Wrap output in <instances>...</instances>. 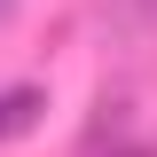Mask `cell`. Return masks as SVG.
<instances>
[{
    "instance_id": "cell-2",
    "label": "cell",
    "mask_w": 157,
    "mask_h": 157,
    "mask_svg": "<svg viewBox=\"0 0 157 157\" xmlns=\"http://www.w3.org/2000/svg\"><path fill=\"white\" fill-rule=\"evenodd\" d=\"M8 16H16V0H0V24H8Z\"/></svg>"
},
{
    "instance_id": "cell-1",
    "label": "cell",
    "mask_w": 157,
    "mask_h": 157,
    "mask_svg": "<svg viewBox=\"0 0 157 157\" xmlns=\"http://www.w3.org/2000/svg\"><path fill=\"white\" fill-rule=\"evenodd\" d=\"M47 118V86L39 78H16V86H0V141H24Z\"/></svg>"
}]
</instances>
